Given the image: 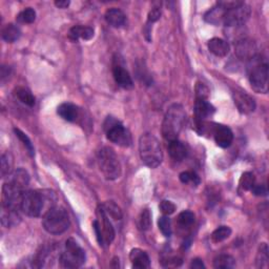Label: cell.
Listing matches in <instances>:
<instances>
[{
	"label": "cell",
	"mask_w": 269,
	"mask_h": 269,
	"mask_svg": "<svg viewBox=\"0 0 269 269\" xmlns=\"http://www.w3.org/2000/svg\"><path fill=\"white\" fill-rule=\"evenodd\" d=\"M56 196L51 190H27L21 199L20 210L25 215L37 218L55 207Z\"/></svg>",
	"instance_id": "cell-1"
},
{
	"label": "cell",
	"mask_w": 269,
	"mask_h": 269,
	"mask_svg": "<svg viewBox=\"0 0 269 269\" xmlns=\"http://www.w3.org/2000/svg\"><path fill=\"white\" fill-rule=\"evenodd\" d=\"M185 120L186 113L184 107L179 103L171 104L166 111L162 123L163 138L168 142L177 140L185 124Z\"/></svg>",
	"instance_id": "cell-2"
},
{
	"label": "cell",
	"mask_w": 269,
	"mask_h": 269,
	"mask_svg": "<svg viewBox=\"0 0 269 269\" xmlns=\"http://www.w3.org/2000/svg\"><path fill=\"white\" fill-rule=\"evenodd\" d=\"M139 153L142 163L149 168L158 167L163 161L161 145L151 133H144L140 137Z\"/></svg>",
	"instance_id": "cell-3"
},
{
	"label": "cell",
	"mask_w": 269,
	"mask_h": 269,
	"mask_svg": "<svg viewBox=\"0 0 269 269\" xmlns=\"http://www.w3.org/2000/svg\"><path fill=\"white\" fill-rule=\"evenodd\" d=\"M97 161L101 172L106 180H117L122 174L121 163L115 150L108 146L102 147L98 151Z\"/></svg>",
	"instance_id": "cell-4"
},
{
	"label": "cell",
	"mask_w": 269,
	"mask_h": 269,
	"mask_svg": "<svg viewBox=\"0 0 269 269\" xmlns=\"http://www.w3.org/2000/svg\"><path fill=\"white\" fill-rule=\"evenodd\" d=\"M268 63L257 55L249 60L248 79L252 87L258 93L266 94L268 91Z\"/></svg>",
	"instance_id": "cell-5"
},
{
	"label": "cell",
	"mask_w": 269,
	"mask_h": 269,
	"mask_svg": "<svg viewBox=\"0 0 269 269\" xmlns=\"http://www.w3.org/2000/svg\"><path fill=\"white\" fill-rule=\"evenodd\" d=\"M70 217L62 207H53L44 214L42 225L51 235H61L70 227Z\"/></svg>",
	"instance_id": "cell-6"
},
{
	"label": "cell",
	"mask_w": 269,
	"mask_h": 269,
	"mask_svg": "<svg viewBox=\"0 0 269 269\" xmlns=\"http://www.w3.org/2000/svg\"><path fill=\"white\" fill-rule=\"evenodd\" d=\"M106 138L121 147H128L131 144V136L124 125L114 117H107L103 123Z\"/></svg>",
	"instance_id": "cell-7"
},
{
	"label": "cell",
	"mask_w": 269,
	"mask_h": 269,
	"mask_svg": "<svg viewBox=\"0 0 269 269\" xmlns=\"http://www.w3.org/2000/svg\"><path fill=\"white\" fill-rule=\"evenodd\" d=\"M86 255L81 246L73 239H67L64 252L60 256V265L63 268H78L85 263Z\"/></svg>",
	"instance_id": "cell-8"
},
{
	"label": "cell",
	"mask_w": 269,
	"mask_h": 269,
	"mask_svg": "<svg viewBox=\"0 0 269 269\" xmlns=\"http://www.w3.org/2000/svg\"><path fill=\"white\" fill-rule=\"evenodd\" d=\"M93 227L100 246L110 245V243L114 241L115 229L102 205L97 209V219L93 222Z\"/></svg>",
	"instance_id": "cell-9"
},
{
	"label": "cell",
	"mask_w": 269,
	"mask_h": 269,
	"mask_svg": "<svg viewBox=\"0 0 269 269\" xmlns=\"http://www.w3.org/2000/svg\"><path fill=\"white\" fill-rule=\"evenodd\" d=\"M251 15H252L251 7L247 6L246 4H244V3H242V2H240L237 6L226 9L225 16H224L223 26H225V27L243 26L245 22L249 19Z\"/></svg>",
	"instance_id": "cell-10"
},
{
	"label": "cell",
	"mask_w": 269,
	"mask_h": 269,
	"mask_svg": "<svg viewBox=\"0 0 269 269\" xmlns=\"http://www.w3.org/2000/svg\"><path fill=\"white\" fill-rule=\"evenodd\" d=\"M25 191L15 187L10 182H6L3 186V206L20 209L21 199Z\"/></svg>",
	"instance_id": "cell-11"
},
{
	"label": "cell",
	"mask_w": 269,
	"mask_h": 269,
	"mask_svg": "<svg viewBox=\"0 0 269 269\" xmlns=\"http://www.w3.org/2000/svg\"><path fill=\"white\" fill-rule=\"evenodd\" d=\"M234 101L239 111L242 114H251L256 109V101L249 95L242 91H235L233 93Z\"/></svg>",
	"instance_id": "cell-12"
},
{
	"label": "cell",
	"mask_w": 269,
	"mask_h": 269,
	"mask_svg": "<svg viewBox=\"0 0 269 269\" xmlns=\"http://www.w3.org/2000/svg\"><path fill=\"white\" fill-rule=\"evenodd\" d=\"M236 54L240 59L251 60L257 56L256 43L247 38H242L236 43Z\"/></svg>",
	"instance_id": "cell-13"
},
{
	"label": "cell",
	"mask_w": 269,
	"mask_h": 269,
	"mask_svg": "<svg viewBox=\"0 0 269 269\" xmlns=\"http://www.w3.org/2000/svg\"><path fill=\"white\" fill-rule=\"evenodd\" d=\"M215 111L216 108L207 101V99H196L195 118L198 125L203 123L208 117L213 116Z\"/></svg>",
	"instance_id": "cell-14"
},
{
	"label": "cell",
	"mask_w": 269,
	"mask_h": 269,
	"mask_svg": "<svg viewBox=\"0 0 269 269\" xmlns=\"http://www.w3.org/2000/svg\"><path fill=\"white\" fill-rule=\"evenodd\" d=\"M215 141L218 146L222 148H227L234 141L233 130L225 125H217L214 131Z\"/></svg>",
	"instance_id": "cell-15"
},
{
	"label": "cell",
	"mask_w": 269,
	"mask_h": 269,
	"mask_svg": "<svg viewBox=\"0 0 269 269\" xmlns=\"http://www.w3.org/2000/svg\"><path fill=\"white\" fill-rule=\"evenodd\" d=\"M8 182H10L22 191H27V188L30 184V175L24 168H17L13 170L12 174L9 176Z\"/></svg>",
	"instance_id": "cell-16"
},
{
	"label": "cell",
	"mask_w": 269,
	"mask_h": 269,
	"mask_svg": "<svg viewBox=\"0 0 269 269\" xmlns=\"http://www.w3.org/2000/svg\"><path fill=\"white\" fill-rule=\"evenodd\" d=\"M226 7L223 4V2L218 3L214 8H212L204 16V19L206 22L214 26H221L223 25L224 16H225Z\"/></svg>",
	"instance_id": "cell-17"
},
{
	"label": "cell",
	"mask_w": 269,
	"mask_h": 269,
	"mask_svg": "<svg viewBox=\"0 0 269 269\" xmlns=\"http://www.w3.org/2000/svg\"><path fill=\"white\" fill-rule=\"evenodd\" d=\"M104 17H105V20H106L107 24L113 28L120 29V28H123V27L126 26L127 19H126L125 14L117 8H111L109 10H107Z\"/></svg>",
	"instance_id": "cell-18"
},
{
	"label": "cell",
	"mask_w": 269,
	"mask_h": 269,
	"mask_svg": "<svg viewBox=\"0 0 269 269\" xmlns=\"http://www.w3.org/2000/svg\"><path fill=\"white\" fill-rule=\"evenodd\" d=\"M113 75L116 83L124 88V89H130L133 87V81L129 75V73L124 69V67L120 64H116L113 67Z\"/></svg>",
	"instance_id": "cell-19"
},
{
	"label": "cell",
	"mask_w": 269,
	"mask_h": 269,
	"mask_svg": "<svg viewBox=\"0 0 269 269\" xmlns=\"http://www.w3.org/2000/svg\"><path fill=\"white\" fill-rule=\"evenodd\" d=\"M129 260L133 268L146 269L150 267V259L146 252L140 248H133L129 254Z\"/></svg>",
	"instance_id": "cell-20"
},
{
	"label": "cell",
	"mask_w": 269,
	"mask_h": 269,
	"mask_svg": "<svg viewBox=\"0 0 269 269\" xmlns=\"http://www.w3.org/2000/svg\"><path fill=\"white\" fill-rule=\"evenodd\" d=\"M21 222V216L18 208L5 207L2 209V223L5 227H15Z\"/></svg>",
	"instance_id": "cell-21"
},
{
	"label": "cell",
	"mask_w": 269,
	"mask_h": 269,
	"mask_svg": "<svg viewBox=\"0 0 269 269\" xmlns=\"http://www.w3.org/2000/svg\"><path fill=\"white\" fill-rule=\"evenodd\" d=\"M57 114L65 121L74 122L77 120L79 115V109L78 107L70 102H64L61 103L57 107Z\"/></svg>",
	"instance_id": "cell-22"
},
{
	"label": "cell",
	"mask_w": 269,
	"mask_h": 269,
	"mask_svg": "<svg viewBox=\"0 0 269 269\" xmlns=\"http://www.w3.org/2000/svg\"><path fill=\"white\" fill-rule=\"evenodd\" d=\"M208 50L217 57H225L228 55L230 48L229 44L221 38H213L207 43Z\"/></svg>",
	"instance_id": "cell-23"
},
{
	"label": "cell",
	"mask_w": 269,
	"mask_h": 269,
	"mask_svg": "<svg viewBox=\"0 0 269 269\" xmlns=\"http://www.w3.org/2000/svg\"><path fill=\"white\" fill-rule=\"evenodd\" d=\"M95 35L94 29L91 27L75 26L69 32V37L73 41H78L79 39L91 40Z\"/></svg>",
	"instance_id": "cell-24"
},
{
	"label": "cell",
	"mask_w": 269,
	"mask_h": 269,
	"mask_svg": "<svg viewBox=\"0 0 269 269\" xmlns=\"http://www.w3.org/2000/svg\"><path fill=\"white\" fill-rule=\"evenodd\" d=\"M168 152H169V156L175 161L184 160V158L187 155V150H186L185 145L181 141H179L178 139L169 141Z\"/></svg>",
	"instance_id": "cell-25"
},
{
	"label": "cell",
	"mask_w": 269,
	"mask_h": 269,
	"mask_svg": "<svg viewBox=\"0 0 269 269\" xmlns=\"http://www.w3.org/2000/svg\"><path fill=\"white\" fill-rule=\"evenodd\" d=\"M14 95L19 101H21L22 103L30 107H33L35 105V97L26 87H22V86L16 87L14 89Z\"/></svg>",
	"instance_id": "cell-26"
},
{
	"label": "cell",
	"mask_w": 269,
	"mask_h": 269,
	"mask_svg": "<svg viewBox=\"0 0 269 269\" xmlns=\"http://www.w3.org/2000/svg\"><path fill=\"white\" fill-rule=\"evenodd\" d=\"M2 36H3V39L8 42V43H13L15 41H17L20 36H21V31L20 29L13 25V24H9L7 25L4 29H3V32H2Z\"/></svg>",
	"instance_id": "cell-27"
},
{
	"label": "cell",
	"mask_w": 269,
	"mask_h": 269,
	"mask_svg": "<svg viewBox=\"0 0 269 269\" xmlns=\"http://www.w3.org/2000/svg\"><path fill=\"white\" fill-rule=\"evenodd\" d=\"M214 267L219 269H230L236 267V260L229 255H220L214 260Z\"/></svg>",
	"instance_id": "cell-28"
},
{
	"label": "cell",
	"mask_w": 269,
	"mask_h": 269,
	"mask_svg": "<svg viewBox=\"0 0 269 269\" xmlns=\"http://www.w3.org/2000/svg\"><path fill=\"white\" fill-rule=\"evenodd\" d=\"M2 177H9L13 171V156L8 151L2 156Z\"/></svg>",
	"instance_id": "cell-29"
},
{
	"label": "cell",
	"mask_w": 269,
	"mask_h": 269,
	"mask_svg": "<svg viewBox=\"0 0 269 269\" xmlns=\"http://www.w3.org/2000/svg\"><path fill=\"white\" fill-rule=\"evenodd\" d=\"M105 213L115 220H121L122 219V212L120 207L115 203L114 201H107L106 203L102 205Z\"/></svg>",
	"instance_id": "cell-30"
},
{
	"label": "cell",
	"mask_w": 269,
	"mask_h": 269,
	"mask_svg": "<svg viewBox=\"0 0 269 269\" xmlns=\"http://www.w3.org/2000/svg\"><path fill=\"white\" fill-rule=\"evenodd\" d=\"M269 255H268V246L266 243H262L259 247L257 255V266L259 268H266L268 266Z\"/></svg>",
	"instance_id": "cell-31"
},
{
	"label": "cell",
	"mask_w": 269,
	"mask_h": 269,
	"mask_svg": "<svg viewBox=\"0 0 269 269\" xmlns=\"http://www.w3.org/2000/svg\"><path fill=\"white\" fill-rule=\"evenodd\" d=\"M232 235V229L228 226H220L212 234V241L214 243H220L229 238Z\"/></svg>",
	"instance_id": "cell-32"
},
{
	"label": "cell",
	"mask_w": 269,
	"mask_h": 269,
	"mask_svg": "<svg viewBox=\"0 0 269 269\" xmlns=\"http://www.w3.org/2000/svg\"><path fill=\"white\" fill-rule=\"evenodd\" d=\"M36 20V12L32 8H27L22 12H20L17 16V21L20 22V24H33V22Z\"/></svg>",
	"instance_id": "cell-33"
},
{
	"label": "cell",
	"mask_w": 269,
	"mask_h": 269,
	"mask_svg": "<svg viewBox=\"0 0 269 269\" xmlns=\"http://www.w3.org/2000/svg\"><path fill=\"white\" fill-rule=\"evenodd\" d=\"M178 224L183 228H187L189 226H191L194 222H195V215L194 213L189 212V210H184L182 213L179 214L178 218H177Z\"/></svg>",
	"instance_id": "cell-34"
},
{
	"label": "cell",
	"mask_w": 269,
	"mask_h": 269,
	"mask_svg": "<svg viewBox=\"0 0 269 269\" xmlns=\"http://www.w3.org/2000/svg\"><path fill=\"white\" fill-rule=\"evenodd\" d=\"M255 184H256V178L253 172L246 171L242 175L239 185L243 190H251Z\"/></svg>",
	"instance_id": "cell-35"
},
{
	"label": "cell",
	"mask_w": 269,
	"mask_h": 269,
	"mask_svg": "<svg viewBox=\"0 0 269 269\" xmlns=\"http://www.w3.org/2000/svg\"><path fill=\"white\" fill-rule=\"evenodd\" d=\"M14 131H15V133H16V137H17L22 143H24V145H25L26 148L28 149L30 156H31V157H34V155H35V149H34V146H33V144H32V141L30 140V138L27 136V134H26L24 131L20 130L19 128H14Z\"/></svg>",
	"instance_id": "cell-36"
},
{
	"label": "cell",
	"mask_w": 269,
	"mask_h": 269,
	"mask_svg": "<svg viewBox=\"0 0 269 269\" xmlns=\"http://www.w3.org/2000/svg\"><path fill=\"white\" fill-rule=\"evenodd\" d=\"M179 179H180V181L183 183V184H188V183H191L194 185H199L200 184V178L199 176L196 174V172H193V171H183L180 174V176H179Z\"/></svg>",
	"instance_id": "cell-37"
},
{
	"label": "cell",
	"mask_w": 269,
	"mask_h": 269,
	"mask_svg": "<svg viewBox=\"0 0 269 269\" xmlns=\"http://www.w3.org/2000/svg\"><path fill=\"white\" fill-rule=\"evenodd\" d=\"M158 226L160 232L163 234L164 237H170L171 236V222L168 216H163L159 218L158 221Z\"/></svg>",
	"instance_id": "cell-38"
},
{
	"label": "cell",
	"mask_w": 269,
	"mask_h": 269,
	"mask_svg": "<svg viewBox=\"0 0 269 269\" xmlns=\"http://www.w3.org/2000/svg\"><path fill=\"white\" fill-rule=\"evenodd\" d=\"M139 227L143 232H146L151 227V215L148 209L142 210L139 218Z\"/></svg>",
	"instance_id": "cell-39"
},
{
	"label": "cell",
	"mask_w": 269,
	"mask_h": 269,
	"mask_svg": "<svg viewBox=\"0 0 269 269\" xmlns=\"http://www.w3.org/2000/svg\"><path fill=\"white\" fill-rule=\"evenodd\" d=\"M160 209L164 216H170L176 212V205L171 201L163 200L160 203Z\"/></svg>",
	"instance_id": "cell-40"
},
{
	"label": "cell",
	"mask_w": 269,
	"mask_h": 269,
	"mask_svg": "<svg viewBox=\"0 0 269 269\" xmlns=\"http://www.w3.org/2000/svg\"><path fill=\"white\" fill-rule=\"evenodd\" d=\"M208 95V88L203 83H198L196 86V99H207Z\"/></svg>",
	"instance_id": "cell-41"
},
{
	"label": "cell",
	"mask_w": 269,
	"mask_h": 269,
	"mask_svg": "<svg viewBox=\"0 0 269 269\" xmlns=\"http://www.w3.org/2000/svg\"><path fill=\"white\" fill-rule=\"evenodd\" d=\"M161 17V9L160 7H156L152 8L150 10V12L148 13V17H147V26H150L152 24H155L156 21H158Z\"/></svg>",
	"instance_id": "cell-42"
},
{
	"label": "cell",
	"mask_w": 269,
	"mask_h": 269,
	"mask_svg": "<svg viewBox=\"0 0 269 269\" xmlns=\"http://www.w3.org/2000/svg\"><path fill=\"white\" fill-rule=\"evenodd\" d=\"M251 191L255 196H258V197H265V196H267V188L263 184H255L253 186V188L251 189Z\"/></svg>",
	"instance_id": "cell-43"
},
{
	"label": "cell",
	"mask_w": 269,
	"mask_h": 269,
	"mask_svg": "<svg viewBox=\"0 0 269 269\" xmlns=\"http://www.w3.org/2000/svg\"><path fill=\"white\" fill-rule=\"evenodd\" d=\"M190 268H194V269H202V268H205V265L203 263V261H202L201 259H195L191 261L190 263Z\"/></svg>",
	"instance_id": "cell-44"
},
{
	"label": "cell",
	"mask_w": 269,
	"mask_h": 269,
	"mask_svg": "<svg viewBox=\"0 0 269 269\" xmlns=\"http://www.w3.org/2000/svg\"><path fill=\"white\" fill-rule=\"evenodd\" d=\"M70 2L69 0H57V2H55V6L59 9H66L69 8L70 6Z\"/></svg>",
	"instance_id": "cell-45"
},
{
	"label": "cell",
	"mask_w": 269,
	"mask_h": 269,
	"mask_svg": "<svg viewBox=\"0 0 269 269\" xmlns=\"http://www.w3.org/2000/svg\"><path fill=\"white\" fill-rule=\"evenodd\" d=\"M11 70H10V67L9 66H3L2 67V82L4 83L5 82V80H6V78H8L9 76H10V74H11V72H10Z\"/></svg>",
	"instance_id": "cell-46"
}]
</instances>
